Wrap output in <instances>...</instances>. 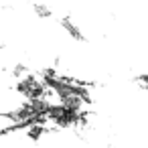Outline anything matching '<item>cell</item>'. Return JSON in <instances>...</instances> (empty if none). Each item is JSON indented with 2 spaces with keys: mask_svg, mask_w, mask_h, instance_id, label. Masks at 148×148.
<instances>
[{
  "mask_svg": "<svg viewBox=\"0 0 148 148\" xmlns=\"http://www.w3.org/2000/svg\"><path fill=\"white\" fill-rule=\"evenodd\" d=\"M2 49H4V43H0V51H2Z\"/></svg>",
  "mask_w": 148,
  "mask_h": 148,
  "instance_id": "obj_6",
  "label": "cell"
},
{
  "mask_svg": "<svg viewBox=\"0 0 148 148\" xmlns=\"http://www.w3.org/2000/svg\"><path fill=\"white\" fill-rule=\"evenodd\" d=\"M14 91L23 97V101H35V99H43L47 89L43 87V83L35 73H27L23 79L14 81Z\"/></svg>",
  "mask_w": 148,
  "mask_h": 148,
  "instance_id": "obj_1",
  "label": "cell"
},
{
  "mask_svg": "<svg viewBox=\"0 0 148 148\" xmlns=\"http://www.w3.org/2000/svg\"><path fill=\"white\" fill-rule=\"evenodd\" d=\"M59 25H61V29L67 33V37H71L75 43H87V37H85V33L81 31V27L69 16V14H63L61 18H59Z\"/></svg>",
  "mask_w": 148,
  "mask_h": 148,
  "instance_id": "obj_2",
  "label": "cell"
},
{
  "mask_svg": "<svg viewBox=\"0 0 148 148\" xmlns=\"http://www.w3.org/2000/svg\"><path fill=\"white\" fill-rule=\"evenodd\" d=\"M27 73H31V69H29V65H27V63H12V67L8 69V75H10L14 81L23 79Z\"/></svg>",
  "mask_w": 148,
  "mask_h": 148,
  "instance_id": "obj_4",
  "label": "cell"
},
{
  "mask_svg": "<svg viewBox=\"0 0 148 148\" xmlns=\"http://www.w3.org/2000/svg\"><path fill=\"white\" fill-rule=\"evenodd\" d=\"M33 12H35V16L37 18H41V21H49V18H53V8L49 6V4H45V2H33Z\"/></svg>",
  "mask_w": 148,
  "mask_h": 148,
  "instance_id": "obj_3",
  "label": "cell"
},
{
  "mask_svg": "<svg viewBox=\"0 0 148 148\" xmlns=\"http://www.w3.org/2000/svg\"><path fill=\"white\" fill-rule=\"evenodd\" d=\"M132 83H134L142 93H146V91H148V73H146V71L136 73V75L132 77Z\"/></svg>",
  "mask_w": 148,
  "mask_h": 148,
  "instance_id": "obj_5",
  "label": "cell"
}]
</instances>
